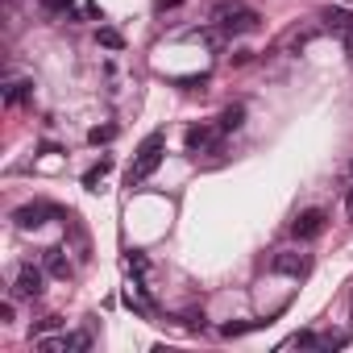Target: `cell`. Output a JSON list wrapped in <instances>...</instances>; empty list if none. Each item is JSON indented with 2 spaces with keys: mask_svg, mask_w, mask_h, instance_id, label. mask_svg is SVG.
I'll list each match as a JSON object with an SVG mask.
<instances>
[{
  "mask_svg": "<svg viewBox=\"0 0 353 353\" xmlns=\"http://www.w3.org/2000/svg\"><path fill=\"white\" fill-rule=\"evenodd\" d=\"M349 345V332L336 328V332H320V349H345Z\"/></svg>",
  "mask_w": 353,
  "mask_h": 353,
  "instance_id": "ac0fdd59",
  "label": "cell"
},
{
  "mask_svg": "<svg viewBox=\"0 0 353 353\" xmlns=\"http://www.w3.org/2000/svg\"><path fill=\"white\" fill-rule=\"evenodd\" d=\"M341 42H345V50H349V59H353V30H349V34H345Z\"/></svg>",
  "mask_w": 353,
  "mask_h": 353,
  "instance_id": "4316f807",
  "label": "cell"
},
{
  "mask_svg": "<svg viewBox=\"0 0 353 353\" xmlns=\"http://www.w3.org/2000/svg\"><path fill=\"white\" fill-rule=\"evenodd\" d=\"M174 83H179V88H188V92H196V88L204 92V88H208V75H183V79H174Z\"/></svg>",
  "mask_w": 353,
  "mask_h": 353,
  "instance_id": "44dd1931",
  "label": "cell"
},
{
  "mask_svg": "<svg viewBox=\"0 0 353 353\" xmlns=\"http://www.w3.org/2000/svg\"><path fill=\"white\" fill-rule=\"evenodd\" d=\"M125 266H129V270H133V274H137V279H141V274H145V270H150V266H145V258H141V254H129V258H125Z\"/></svg>",
  "mask_w": 353,
  "mask_h": 353,
  "instance_id": "7402d4cb",
  "label": "cell"
},
{
  "mask_svg": "<svg viewBox=\"0 0 353 353\" xmlns=\"http://www.w3.org/2000/svg\"><path fill=\"white\" fill-rule=\"evenodd\" d=\"M42 266H46V274H50V279H71V274H75V270H71V258H67L59 245L42 250Z\"/></svg>",
  "mask_w": 353,
  "mask_h": 353,
  "instance_id": "30bf717a",
  "label": "cell"
},
{
  "mask_svg": "<svg viewBox=\"0 0 353 353\" xmlns=\"http://www.w3.org/2000/svg\"><path fill=\"white\" fill-rule=\"evenodd\" d=\"M287 345H299V349H320V336H316V332H295Z\"/></svg>",
  "mask_w": 353,
  "mask_h": 353,
  "instance_id": "ffe728a7",
  "label": "cell"
},
{
  "mask_svg": "<svg viewBox=\"0 0 353 353\" xmlns=\"http://www.w3.org/2000/svg\"><path fill=\"white\" fill-rule=\"evenodd\" d=\"M324 225H328V216H324L320 208H307V212H299V216H295L291 233H295V241H316V237L324 233Z\"/></svg>",
  "mask_w": 353,
  "mask_h": 353,
  "instance_id": "8992f818",
  "label": "cell"
},
{
  "mask_svg": "<svg viewBox=\"0 0 353 353\" xmlns=\"http://www.w3.org/2000/svg\"><path fill=\"white\" fill-rule=\"evenodd\" d=\"M237 9H241L237 0H216V5L208 9V21H216V26H221V21H229V17H233Z\"/></svg>",
  "mask_w": 353,
  "mask_h": 353,
  "instance_id": "9a60e30c",
  "label": "cell"
},
{
  "mask_svg": "<svg viewBox=\"0 0 353 353\" xmlns=\"http://www.w3.org/2000/svg\"><path fill=\"white\" fill-rule=\"evenodd\" d=\"M59 324H63V320H59V316H46V320H42V324H38V332H50V328H59Z\"/></svg>",
  "mask_w": 353,
  "mask_h": 353,
  "instance_id": "d4e9b609",
  "label": "cell"
},
{
  "mask_svg": "<svg viewBox=\"0 0 353 353\" xmlns=\"http://www.w3.org/2000/svg\"><path fill=\"white\" fill-rule=\"evenodd\" d=\"M38 349L42 353H71V332H63V336H38Z\"/></svg>",
  "mask_w": 353,
  "mask_h": 353,
  "instance_id": "5bb4252c",
  "label": "cell"
},
{
  "mask_svg": "<svg viewBox=\"0 0 353 353\" xmlns=\"http://www.w3.org/2000/svg\"><path fill=\"white\" fill-rule=\"evenodd\" d=\"M349 170H353V162H349Z\"/></svg>",
  "mask_w": 353,
  "mask_h": 353,
  "instance_id": "83f0119b",
  "label": "cell"
},
{
  "mask_svg": "<svg viewBox=\"0 0 353 353\" xmlns=\"http://www.w3.org/2000/svg\"><path fill=\"white\" fill-rule=\"evenodd\" d=\"M345 216H349V221H353V188H349V192H345Z\"/></svg>",
  "mask_w": 353,
  "mask_h": 353,
  "instance_id": "484cf974",
  "label": "cell"
},
{
  "mask_svg": "<svg viewBox=\"0 0 353 353\" xmlns=\"http://www.w3.org/2000/svg\"><path fill=\"white\" fill-rule=\"evenodd\" d=\"M258 26H262V17H258L254 9H237V13H233L229 21H221V30H225L229 38H241V34H254Z\"/></svg>",
  "mask_w": 353,
  "mask_h": 353,
  "instance_id": "9c48e42d",
  "label": "cell"
},
{
  "mask_svg": "<svg viewBox=\"0 0 353 353\" xmlns=\"http://www.w3.org/2000/svg\"><path fill=\"white\" fill-rule=\"evenodd\" d=\"M38 5L59 21H104L96 0H38Z\"/></svg>",
  "mask_w": 353,
  "mask_h": 353,
  "instance_id": "7a4b0ae2",
  "label": "cell"
},
{
  "mask_svg": "<svg viewBox=\"0 0 353 353\" xmlns=\"http://www.w3.org/2000/svg\"><path fill=\"white\" fill-rule=\"evenodd\" d=\"M270 266H274L279 274H291V279H303V274L312 270V258H307L303 250H279Z\"/></svg>",
  "mask_w": 353,
  "mask_h": 353,
  "instance_id": "52a82bcc",
  "label": "cell"
},
{
  "mask_svg": "<svg viewBox=\"0 0 353 353\" xmlns=\"http://www.w3.org/2000/svg\"><path fill=\"white\" fill-rule=\"evenodd\" d=\"M250 59H254V50H237V54H233V67H245Z\"/></svg>",
  "mask_w": 353,
  "mask_h": 353,
  "instance_id": "cb8c5ba5",
  "label": "cell"
},
{
  "mask_svg": "<svg viewBox=\"0 0 353 353\" xmlns=\"http://www.w3.org/2000/svg\"><path fill=\"white\" fill-rule=\"evenodd\" d=\"M30 96H34V83H30V79H13V83L5 88V104H9V108H17V104H26Z\"/></svg>",
  "mask_w": 353,
  "mask_h": 353,
  "instance_id": "7c38bea8",
  "label": "cell"
},
{
  "mask_svg": "<svg viewBox=\"0 0 353 353\" xmlns=\"http://www.w3.org/2000/svg\"><path fill=\"white\" fill-rule=\"evenodd\" d=\"M108 170H112V158H100V162H96V166H92V170L83 174V188H88V192H96V183L104 179Z\"/></svg>",
  "mask_w": 353,
  "mask_h": 353,
  "instance_id": "2e32d148",
  "label": "cell"
},
{
  "mask_svg": "<svg viewBox=\"0 0 353 353\" xmlns=\"http://www.w3.org/2000/svg\"><path fill=\"white\" fill-rule=\"evenodd\" d=\"M320 21H324V30H328V34H336V38H345V34L353 30V13H349V9H336V5H332V9H324V13H320Z\"/></svg>",
  "mask_w": 353,
  "mask_h": 353,
  "instance_id": "8fae6325",
  "label": "cell"
},
{
  "mask_svg": "<svg viewBox=\"0 0 353 353\" xmlns=\"http://www.w3.org/2000/svg\"><path fill=\"white\" fill-rule=\"evenodd\" d=\"M316 38H320V26L303 21V26H291V30L279 38V46H274V50H283V54H299V50H307Z\"/></svg>",
  "mask_w": 353,
  "mask_h": 353,
  "instance_id": "3957f363",
  "label": "cell"
},
{
  "mask_svg": "<svg viewBox=\"0 0 353 353\" xmlns=\"http://www.w3.org/2000/svg\"><path fill=\"white\" fill-rule=\"evenodd\" d=\"M162 150H166V133L154 129V133L137 145V158H133V166H129V174H125V183H129V188H141L150 174L162 166Z\"/></svg>",
  "mask_w": 353,
  "mask_h": 353,
  "instance_id": "6da1fadb",
  "label": "cell"
},
{
  "mask_svg": "<svg viewBox=\"0 0 353 353\" xmlns=\"http://www.w3.org/2000/svg\"><path fill=\"white\" fill-rule=\"evenodd\" d=\"M46 216H59V208H50V204H26V208H17L13 212V221H17V229H42L46 225Z\"/></svg>",
  "mask_w": 353,
  "mask_h": 353,
  "instance_id": "ba28073f",
  "label": "cell"
},
{
  "mask_svg": "<svg viewBox=\"0 0 353 353\" xmlns=\"http://www.w3.org/2000/svg\"><path fill=\"white\" fill-rule=\"evenodd\" d=\"M46 291V266H21L17 279H13V295L21 299H38Z\"/></svg>",
  "mask_w": 353,
  "mask_h": 353,
  "instance_id": "277c9868",
  "label": "cell"
},
{
  "mask_svg": "<svg viewBox=\"0 0 353 353\" xmlns=\"http://www.w3.org/2000/svg\"><path fill=\"white\" fill-rule=\"evenodd\" d=\"M9 320H13V299L0 303V324H9Z\"/></svg>",
  "mask_w": 353,
  "mask_h": 353,
  "instance_id": "603a6c76",
  "label": "cell"
},
{
  "mask_svg": "<svg viewBox=\"0 0 353 353\" xmlns=\"http://www.w3.org/2000/svg\"><path fill=\"white\" fill-rule=\"evenodd\" d=\"M216 125H221V133H237V129L245 125V104H229Z\"/></svg>",
  "mask_w": 353,
  "mask_h": 353,
  "instance_id": "4fadbf2b",
  "label": "cell"
},
{
  "mask_svg": "<svg viewBox=\"0 0 353 353\" xmlns=\"http://www.w3.org/2000/svg\"><path fill=\"white\" fill-rule=\"evenodd\" d=\"M112 137H117V125H96V129L88 133V141H92V145H108Z\"/></svg>",
  "mask_w": 353,
  "mask_h": 353,
  "instance_id": "d6986e66",
  "label": "cell"
},
{
  "mask_svg": "<svg viewBox=\"0 0 353 353\" xmlns=\"http://www.w3.org/2000/svg\"><path fill=\"white\" fill-rule=\"evenodd\" d=\"M96 42H100L104 50H121V46H125V38H121L117 30H108V26H100V30H96Z\"/></svg>",
  "mask_w": 353,
  "mask_h": 353,
  "instance_id": "e0dca14e",
  "label": "cell"
},
{
  "mask_svg": "<svg viewBox=\"0 0 353 353\" xmlns=\"http://www.w3.org/2000/svg\"><path fill=\"white\" fill-rule=\"evenodd\" d=\"M221 150V125H192L188 129V154H216Z\"/></svg>",
  "mask_w": 353,
  "mask_h": 353,
  "instance_id": "5b68a950",
  "label": "cell"
}]
</instances>
